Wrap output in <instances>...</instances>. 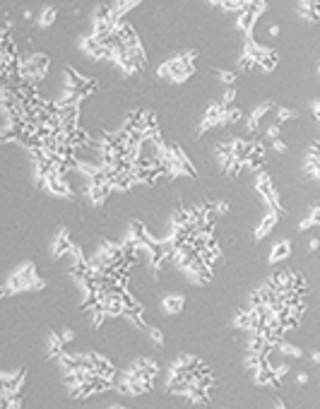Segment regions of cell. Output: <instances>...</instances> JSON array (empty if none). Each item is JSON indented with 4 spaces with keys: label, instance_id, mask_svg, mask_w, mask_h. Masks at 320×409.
Returning a JSON list of instances; mask_svg holds the SVG:
<instances>
[{
    "label": "cell",
    "instance_id": "obj_15",
    "mask_svg": "<svg viewBox=\"0 0 320 409\" xmlns=\"http://www.w3.org/2000/svg\"><path fill=\"white\" fill-rule=\"evenodd\" d=\"M308 380H310V376H308V373H306V371H301V373H298V376H296V383H298V385H306Z\"/></svg>",
    "mask_w": 320,
    "mask_h": 409
},
{
    "label": "cell",
    "instance_id": "obj_16",
    "mask_svg": "<svg viewBox=\"0 0 320 409\" xmlns=\"http://www.w3.org/2000/svg\"><path fill=\"white\" fill-rule=\"evenodd\" d=\"M214 210L219 212V214H226V212H229V202H217V205H214Z\"/></svg>",
    "mask_w": 320,
    "mask_h": 409
},
{
    "label": "cell",
    "instance_id": "obj_12",
    "mask_svg": "<svg viewBox=\"0 0 320 409\" xmlns=\"http://www.w3.org/2000/svg\"><path fill=\"white\" fill-rule=\"evenodd\" d=\"M275 373H277V378H284L289 373V364L287 361H282L279 366H275Z\"/></svg>",
    "mask_w": 320,
    "mask_h": 409
},
{
    "label": "cell",
    "instance_id": "obj_8",
    "mask_svg": "<svg viewBox=\"0 0 320 409\" xmlns=\"http://www.w3.org/2000/svg\"><path fill=\"white\" fill-rule=\"evenodd\" d=\"M296 116H298V113H296L294 109H279V111H277V121H279V123H284V121H294Z\"/></svg>",
    "mask_w": 320,
    "mask_h": 409
},
{
    "label": "cell",
    "instance_id": "obj_7",
    "mask_svg": "<svg viewBox=\"0 0 320 409\" xmlns=\"http://www.w3.org/2000/svg\"><path fill=\"white\" fill-rule=\"evenodd\" d=\"M263 133H265V137L272 142V140H277V137L282 135V123L275 121L272 125H265V128H263Z\"/></svg>",
    "mask_w": 320,
    "mask_h": 409
},
{
    "label": "cell",
    "instance_id": "obj_6",
    "mask_svg": "<svg viewBox=\"0 0 320 409\" xmlns=\"http://www.w3.org/2000/svg\"><path fill=\"white\" fill-rule=\"evenodd\" d=\"M277 352H282V354H284V356H291V359H301V356H303V352L298 349L296 344H289V342H284V340L279 342V347H277Z\"/></svg>",
    "mask_w": 320,
    "mask_h": 409
},
{
    "label": "cell",
    "instance_id": "obj_1",
    "mask_svg": "<svg viewBox=\"0 0 320 409\" xmlns=\"http://www.w3.org/2000/svg\"><path fill=\"white\" fill-rule=\"evenodd\" d=\"M24 378H27V368L0 373V395H20V390L24 385Z\"/></svg>",
    "mask_w": 320,
    "mask_h": 409
},
{
    "label": "cell",
    "instance_id": "obj_4",
    "mask_svg": "<svg viewBox=\"0 0 320 409\" xmlns=\"http://www.w3.org/2000/svg\"><path fill=\"white\" fill-rule=\"evenodd\" d=\"M65 352V340L58 332H48V359H60Z\"/></svg>",
    "mask_w": 320,
    "mask_h": 409
},
{
    "label": "cell",
    "instance_id": "obj_14",
    "mask_svg": "<svg viewBox=\"0 0 320 409\" xmlns=\"http://www.w3.org/2000/svg\"><path fill=\"white\" fill-rule=\"evenodd\" d=\"M60 335H63V340H65V344H70V342H72V340H75V332L70 330V328H65V330L60 332Z\"/></svg>",
    "mask_w": 320,
    "mask_h": 409
},
{
    "label": "cell",
    "instance_id": "obj_9",
    "mask_svg": "<svg viewBox=\"0 0 320 409\" xmlns=\"http://www.w3.org/2000/svg\"><path fill=\"white\" fill-rule=\"evenodd\" d=\"M149 340H152V342L162 349V347H164V332L159 330V328H149Z\"/></svg>",
    "mask_w": 320,
    "mask_h": 409
},
{
    "label": "cell",
    "instance_id": "obj_10",
    "mask_svg": "<svg viewBox=\"0 0 320 409\" xmlns=\"http://www.w3.org/2000/svg\"><path fill=\"white\" fill-rule=\"evenodd\" d=\"M233 99H236V89L229 87L226 92H224V99H221V104H226V106H231Z\"/></svg>",
    "mask_w": 320,
    "mask_h": 409
},
{
    "label": "cell",
    "instance_id": "obj_3",
    "mask_svg": "<svg viewBox=\"0 0 320 409\" xmlns=\"http://www.w3.org/2000/svg\"><path fill=\"white\" fill-rule=\"evenodd\" d=\"M183 306H186V296L183 294H166L162 299V310L166 315H178L183 310Z\"/></svg>",
    "mask_w": 320,
    "mask_h": 409
},
{
    "label": "cell",
    "instance_id": "obj_18",
    "mask_svg": "<svg viewBox=\"0 0 320 409\" xmlns=\"http://www.w3.org/2000/svg\"><path fill=\"white\" fill-rule=\"evenodd\" d=\"M310 359H313L315 364H320V352H313V354H310Z\"/></svg>",
    "mask_w": 320,
    "mask_h": 409
},
{
    "label": "cell",
    "instance_id": "obj_17",
    "mask_svg": "<svg viewBox=\"0 0 320 409\" xmlns=\"http://www.w3.org/2000/svg\"><path fill=\"white\" fill-rule=\"evenodd\" d=\"M318 248H320V238L318 236H313V238L308 241V251H318Z\"/></svg>",
    "mask_w": 320,
    "mask_h": 409
},
{
    "label": "cell",
    "instance_id": "obj_11",
    "mask_svg": "<svg viewBox=\"0 0 320 409\" xmlns=\"http://www.w3.org/2000/svg\"><path fill=\"white\" fill-rule=\"evenodd\" d=\"M272 149H275L277 154H287V149H289V147H287V144H284V142H282L279 137H277V140H272Z\"/></svg>",
    "mask_w": 320,
    "mask_h": 409
},
{
    "label": "cell",
    "instance_id": "obj_5",
    "mask_svg": "<svg viewBox=\"0 0 320 409\" xmlns=\"http://www.w3.org/2000/svg\"><path fill=\"white\" fill-rule=\"evenodd\" d=\"M289 255H291V243H289V241H279V243L270 251V255H267V263H270V265H277V263L287 260Z\"/></svg>",
    "mask_w": 320,
    "mask_h": 409
},
{
    "label": "cell",
    "instance_id": "obj_2",
    "mask_svg": "<svg viewBox=\"0 0 320 409\" xmlns=\"http://www.w3.org/2000/svg\"><path fill=\"white\" fill-rule=\"evenodd\" d=\"M70 248H72V241H70L67 229H58V233H55V238H53V246H51V255L53 258H65Z\"/></svg>",
    "mask_w": 320,
    "mask_h": 409
},
{
    "label": "cell",
    "instance_id": "obj_13",
    "mask_svg": "<svg viewBox=\"0 0 320 409\" xmlns=\"http://www.w3.org/2000/svg\"><path fill=\"white\" fill-rule=\"evenodd\" d=\"M219 77L224 85H233V79H236V75L233 72H219Z\"/></svg>",
    "mask_w": 320,
    "mask_h": 409
}]
</instances>
